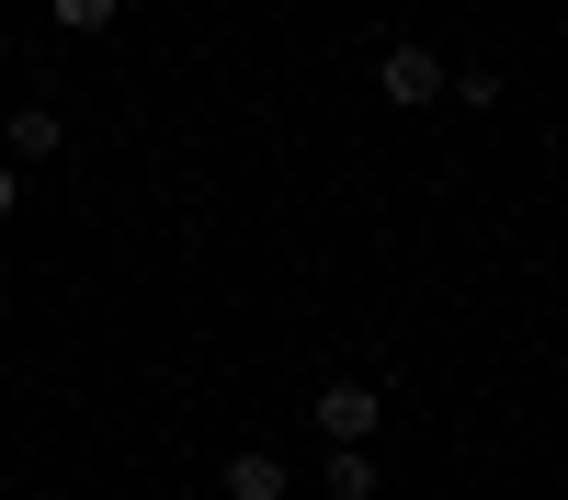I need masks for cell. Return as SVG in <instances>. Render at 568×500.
Listing matches in <instances>:
<instances>
[{
  "label": "cell",
  "instance_id": "obj_1",
  "mask_svg": "<svg viewBox=\"0 0 568 500\" xmlns=\"http://www.w3.org/2000/svg\"><path fill=\"white\" fill-rule=\"evenodd\" d=\"M375 91H387L398 114H420V103H444V58H433V45H420V34H398L387 58H375Z\"/></svg>",
  "mask_w": 568,
  "mask_h": 500
},
{
  "label": "cell",
  "instance_id": "obj_2",
  "mask_svg": "<svg viewBox=\"0 0 568 500\" xmlns=\"http://www.w3.org/2000/svg\"><path fill=\"white\" fill-rule=\"evenodd\" d=\"M307 409H318V432H329V443H375V421H387V398H375L364 376H329Z\"/></svg>",
  "mask_w": 568,
  "mask_h": 500
},
{
  "label": "cell",
  "instance_id": "obj_3",
  "mask_svg": "<svg viewBox=\"0 0 568 500\" xmlns=\"http://www.w3.org/2000/svg\"><path fill=\"white\" fill-rule=\"evenodd\" d=\"M58 149H69V125L45 114V103H12V114H0V160H12V171H23V160H58Z\"/></svg>",
  "mask_w": 568,
  "mask_h": 500
},
{
  "label": "cell",
  "instance_id": "obj_4",
  "mask_svg": "<svg viewBox=\"0 0 568 500\" xmlns=\"http://www.w3.org/2000/svg\"><path fill=\"white\" fill-rule=\"evenodd\" d=\"M216 489H227V500H284L296 478H284V455H273V443H240V455L216 467Z\"/></svg>",
  "mask_w": 568,
  "mask_h": 500
},
{
  "label": "cell",
  "instance_id": "obj_5",
  "mask_svg": "<svg viewBox=\"0 0 568 500\" xmlns=\"http://www.w3.org/2000/svg\"><path fill=\"white\" fill-rule=\"evenodd\" d=\"M318 500H387L375 455H364V443H329V467H318Z\"/></svg>",
  "mask_w": 568,
  "mask_h": 500
},
{
  "label": "cell",
  "instance_id": "obj_6",
  "mask_svg": "<svg viewBox=\"0 0 568 500\" xmlns=\"http://www.w3.org/2000/svg\"><path fill=\"white\" fill-rule=\"evenodd\" d=\"M125 12V0H45V23H58V34H103Z\"/></svg>",
  "mask_w": 568,
  "mask_h": 500
},
{
  "label": "cell",
  "instance_id": "obj_7",
  "mask_svg": "<svg viewBox=\"0 0 568 500\" xmlns=\"http://www.w3.org/2000/svg\"><path fill=\"white\" fill-rule=\"evenodd\" d=\"M444 91H455V103H466V114H500V69H455Z\"/></svg>",
  "mask_w": 568,
  "mask_h": 500
},
{
  "label": "cell",
  "instance_id": "obj_8",
  "mask_svg": "<svg viewBox=\"0 0 568 500\" xmlns=\"http://www.w3.org/2000/svg\"><path fill=\"white\" fill-rule=\"evenodd\" d=\"M12 205H23V171H12V160H0V216H12Z\"/></svg>",
  "mask_w": 568,
  "mask_h": 500
}]
</instances>
